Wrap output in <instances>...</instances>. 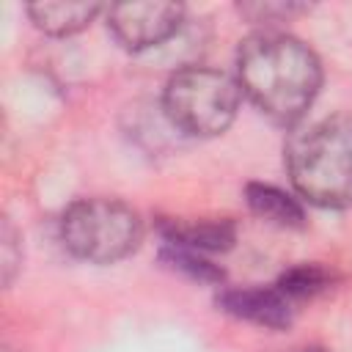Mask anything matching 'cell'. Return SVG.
<instances>
[{"label": "cell", "mask_w": 352, "mask_h": 352, "mask_svg": "<svg viewBox=\"0 0 352 352\" xmlns=\"http://www.w3.org/2000/svg\"><path fill=\"white\" fill-rule=\"evenodd\" d=\"M242 88L226 72L187 66L170 74L162 91L168 121L192 138H212L231 126L239 110Z\"/></svg>", "instance_id": "cell-4"}, {"label": "cell", "mask_w": 352, "mask_h": 352, "mask_svg": "<svg viewBox=\"0 0 352 352\" xmlns=\"http://www.w3.org/2000/svg\"><path fill=\"white\" fill-rule=\"evenodd\" d=\"M16 242H19V236H16V231H14V226L6 220L3 223V234H0V256H3V283H11V278H14V272H16V267H19V253H16Z\"/></svg>", "instance_id": "cell-13"}, {"label": "cell", "mask_w": 352, "mask_h": 352, "mask_svg": "<svg viewBox=\"0 0 352 352\" xmlns=\"http://www.w3.org/2000/svg\"><path fill=\"white\" fill-rule=\"evenodd\" d=\"M160 258L170 270L182 272V275H187L192 280H201V283H220L223 280V270L217 264H212L206 258V253H198V250H190V248H179V245H168L165 242Z\"/></svg>", "instance_id": "cell-11"}, {"label": "cell", "mask_w": 352, "mask_h": 352, "mask_svg": "<svg viewBox=\"0 0 352 352\" xmlns=\"http://www.w3.org/2000/svg\"><path fill=\"white\" fill-rule=\"evenodd\" d=\"M184 19L179 3L140 0V3H116L107 8V28L116 41L132 52L148 50L170 38Z\"/></svg>", "instance_id": "cell-5"}, {"label": "cell", "mask_w": 352, "mask_h": 352, "mask_svg": "<svg viewBox=\"0 0 352 352\" xmlns=\"http://www.w3.org/2000/svg\"><path fill=\"white\" fill-rule=\"evenodd\" d=\"M220 311L258 327L283 330L294 322V302L278 286H245L217 294Z\"/></svg>", "instance_id": "cell-6"}, {"label": "cell", "mask_w": 352, "mask_h": 352, "mask_svg": "<svg viewBox=\"0 0 352 352\" xmlns=\"http://www.w3.org/2000/svg\"><path fill=\"white\" fill-rule=\"evenodd\" d=\"M99 3L85 0H38L28 6V14L33 25L50 36H72L82 28H88L99 16Z\"/></svg>", "instance_id": "cell-8"}, {"label": "cell", "mask_w": 352, "mask_h": 352, "mask_svg": "<svg viewBox=\"0 0 352 352\" xmlns=\"http://www.w3.org/2000/svg\"><path fill=\"white\" fill-rule=\"evenodd\" d=\"M302 352H324V349H314V346H311V349H302Z\"/></svg>", "instance_id": "cell-14"}, {"label": "cell", "mask_w": 352, "mask_h": 352, "mask_svg": "<svg viewBox=\"0 0 352 352\" xmlns=\"http://www.w3.org/2000/svg\"><path fill=\"white\" fill-rule=\"evenodd\" d=\"M236 82L272 121L294 124L319 94L322 66L308 44L267 28L239 44Z\"/></svg>", "instance_id": "cell-1"}, {"label": "cell", "mask_w": 352, "mask_h": 352, "mask_svg": "<svg viewBox=\"0 0 352 352\" xmlns=\"http://www.w3.org/2000/svg\"><path fill=\"white\" fill-rule=\"evenodd\" d=\"M275 286L292 302H300V300H311V297L327 292L333 286V272L322 264H297V267L286 270Z\"/></svg>", "instance_id": "cell-10"}, {"label": "cell", "mask_w": 352, "mask_h": 352, "mask_svg": "<svg viewBox=\"0 0 352 352\" xmlns=\"http://www.w3.org/2000/svg\"><path fill=\"white\" fill-rule=\"evenodd\" d=\"M239 11L245 16H250L253 22H280V19H289L292 14L305 11V6H297V3H245V6H239Z\"/></svg>", "instance_id": "cell-12"}, {"label": "cell", "mask_w": 352, "mask_h": 352, "mask_svg": "<svg viewBox=\"0 0 352 352\" xmlns=\"http://www.w3.org/2000/svg\"><path fill=\"white\" fill-rule=\"evenodd\" d=\"M245 198H248V206L253 214H258V217H264L280 228H302L305 226L302 204L292 192H286L275 184H258V182L248 184Z\"/></svg>", "instance_id": "cell-9"}, {"label": "cell", "mask_w": 352, "mask_h": 352, "mask_svg": "<svg viewBox=\"0 0 352 352\" xmlns=\"http://www.w3.org/2000/svg\"><path fill=\"white\" fill-rule=\"evenodd\" d=\"M160 231L168 245L190 248L198 253H220L228 250L236 239V228L226 217H201V220H184V217H165L160 223Z\"/></svg>", "instance_id": "cell-7"}, {"label": "cell", "mask_w": 352, "mask_h": 352, "mask_svg": "<svg viewBox=\"0 0 352 352\" xmlns=\"http://www.w3.org/2000/svg\"><path fill=\"white\" fill-rule=\"evenodd\" d=\"M140 239V214L118 198H80L60 217L63 248L91 264L121 261L138 250Z\"/></svg>", "instance_id": "cell-3"}, {"label": "cell", "mask_w": 352, "mask_h": 352, "mask_svg": "<svg viewBox=\"0 0 352 352\" xmlns=\"http://www.w3.org/2000/svg\"><path fill=\"white\" fill-rule=\"evenodd\" d=\"M286 168L294 190L314 206L352 204V116H330L292 138Z\"/></svg>", "instance_id": "cell-2"}]
</instances>
